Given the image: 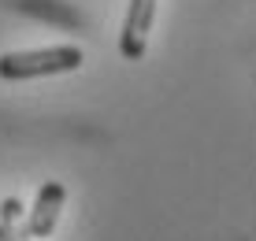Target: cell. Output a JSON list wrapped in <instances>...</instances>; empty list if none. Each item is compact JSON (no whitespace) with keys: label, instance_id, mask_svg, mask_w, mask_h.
<instances>
[{"label":"cell","instance_id":"6da1fadb","mask_svg":"<svg viewBox=\"0 0 256 241\" xmlns=\"http://www.w3.org/2000/svg\"><path fill=\"white\" fill-rule=\"evenodd\" d=\"M78 67H82V48H74V44H52V48L8 52V56H0V78L4 82L67 74V70H78Z\"/></svg>","mask_w":256,"mask_h":241},{"label":"cell","instance_id":"7a4b0ae2","mask_svg":"<svg viewBox=\"0 0 256 241\" xmlns=\"http://www.w3.org/2000/svg\"><path fill=\"white\" fill-rule=\"evenodd\" d=\"M64 204H67V186L64 182H45L41 186L38 200H34V208H30V219L22 222L30 241H45L52 230H56V219H60V212H64Z\"/></svg>","mask_w":256,"mask_h":241},{"label":"cell","instance_id":"3957f363","mask_svg":"<svg viewBox=\"0 0 256 241\" xmlns=\"http://www.w3.org/2000/svg\"><path fill=\"white\" fill-rule=\"evenodd\" d=\"M152 19H156V0H130L126 22H122V34H119V52H122V60H141V56H145Z\"/></svg>","mask_w":256,"mask_h":241},{"label":"cell","instance_id":"277c9868","mask_svg":"<svg viewBox=\"0 0 256 241\" xmlns=\"http://www.w3.org/2000/svg\"><path fill=\"white\" fill-rule=\"evenodd\" d=\"M8 241H30V234H26V226H22V219L15 222L12 230H8Z\"/></svg>","mask_w":256,"mask_h":241},{"label":"cell","instance_id":"5b68a950","mask_svg":"<svg viewBox=\"0 0 256 241\" xmlns=\"http://www.w3.org/2000/svg\"><path fill=\"white\" fill-rule=\"evenodd\" d=\"M12 226H15V222H8V226L0 222V241H8V230H12Z\"/></svg>","mask_w":256,"mask_h":241}]
</instances>
